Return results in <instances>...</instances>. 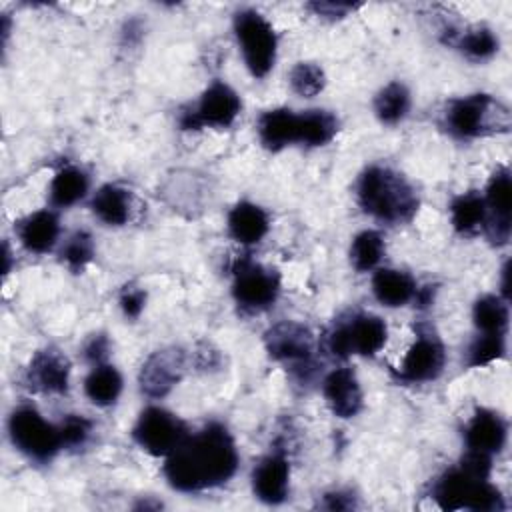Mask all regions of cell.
<instances>
[{"label":"cell","instance_id":"cell-13","mask_svg":"<svg viewBox=\"0 0 512 512\" xmlns=\"http://www.w3.org/2000/svg\"><path fill=\"white\" fill-rule=\"evenodd\" d=\"M186 370V356L180 348L156 350L142 364L138 382L140 390L152 398L166 396L180 380Z\"/></svg>","mask_w":512,"mask_h":512},{"label":"cell","instance_id":"cell-23","mask_svg":"<svg viewBox=\"0 0 512 512\" xmlns=\"http://www.w3.org/2000/svg\"><path fill=\"white\" fill-rule=\"evenodd\" d=\"M90 208L98 220L108 226H122L132 214V196L118 184H104L94 194Z\"/></svg>","mask_w":512,"mask_h":512},{"label":"cell","instance_id":"cell-39","mask_svg":"<svg viewBox=\"0 0 512 512\" xmlns=\"http://www.w3.org/2000/svg\"><path fill=\"white\" fill-rule=\"evenodd\" d=\"M310 8H314L318 14L322 16H344L348 10H354L352 4H334V2H316L310 4Z\"/></svg>","mask_w":512,"mask_h":512},{"label":"cell","instance_id":"cell-24","mask_svg":"<svg viewBox=\"0 0 512 512\" xmlns=\"http://www.w3.org/2000/svg\"><path fill=\"white\" fill-rule=\"evenodd\" d=\"M84 392L96 406H110L122 392V376L110 364H96L84 380Z\"/></svg>","mask_w":512,"mask_h":512},{"label":"cell","instance_id":"cell-7","mask_svg":"<svg viewBox=\"0 0 512 512\" xmlns=\"http://www.w3.org/2000/svg\"><path fill=\"white\" fill-rule=\"evenodd\" d=\"M388 338L386 322L374 314H354L352 318L338 322L328 336V348L334 356L346 358L352 354L374 356Z\"/></svg>","mask_w":512,"mask_h":512},{"label":"cell","instance_id":"cell-15","mask_svg":"<svg viewBox=\"0 0 512 512\" xmlns=\"http://www.w3.org/2000/svg\"><path fill=\"white\" fill-rule=\"evenodd\" d=\"M290 488V464L284 454L272 452L264 456L252 472V490L258 500L266 504H280L286 500Z\"/></svg>","mask_w":512,"mask_h":512},{"label":"cell","instance_id":"cell-5","mask_svg":"<svg viewBox=\"0 0 512 512\" xmlns=\"http://www.w3.org/2000/svg\"><path fill=\"white\" fill-rule=\"evenodd\" d=\"M234 34L246 68L254 78H264L276 62V32L256 10H240L234 16Z\"/></svg>","mask_w":512,"mask_h":512},{"label":"cell","instance_id":"cell-19","mask_svg":"<svg viewBox=\"0 0 512 512\" xmlns=\"http://www.w3.org/2000/svg\"><path fill=\"white\" fill-rule=\"evenodd\" d=\"M256 130L268 150H282L298 142V114L288 108L268 110L258 118Z\"/></svg>","mask_w":512,"mask_h":512},{"label":"cell","instance_id":"cell-29","mask_svg":"<svg viewBox=\"0 0 512 512\" xmlns=\"http://www.w3.org/2000/svg\"><path fill=\"white\" fill-rule=\"evenodd\" d=\"M474 326L484 334H504L508 326V302L502 296L486 294L472 308Z\"/></svg>","mask_w":512,"mask_h":512},{"label":"cell","instance_id":"cell-9","mask_svg":"<svg viewBox=\"0 0 512 512\" xmlns=\"http://www.w3.org/2000/svg\"><path fill=\"white\" fill-rule=\"evenodd\" d=\"M186 436H188V430L184 422L160 406H148L146 410H142L132 428V438L142 450H146L152 456H164V458Z\"/></svg>","mask_w":512,"mask_h":512},{"label":"cell","instance_id":"cell-37","mask_svg":"<svg viewBox=\"0 0 512 512\" xmlns=\"http://www.w3.org/2000/svg\"><path fill=\"white\" fill-rule=\"evenodd\" d=\"M108 348H110L108 338L104 334H94L84 344V356L88 362H92L96 366V364L104 362V358L108 356Z\"/></svg>","mask_w":512,"mask_h":512},{"label":"cell","instance_id":"cell-20","mask_svg":"<svg viewBox=\"0 0 512 512\" xmlns=\"http://www.w3.org/2000/svg\"><path fill=\"white\" fill-rule=\"evenodd\" d=\"M16 230H18V238L26 250L44 254V252L52 250V246L56 244L58 234H60V224H58V218L54 212L40 210V212L26 216L24 220H20Z\"/></svg>","mask_w":512,"mask_h":512},{"label":"cell","instance_id":"cell-1","mask_svg":"<svg viewBox=\"0 0 512 512\" xmlns=\"http://www.w3.org/2000/svg\"><path fill=\"white\" fill-rule=\"evenodd\" d=\"M238 468V452L230 432L216 422L188 434L168 456L164 476L180 492H200L228 482Z\"/></svg>","mask_w":512,"mask_h":512},{"label":"cell","instance_id":"cell-16","mask_svg":"<svg viewBox=\"0 0 512 512\" xmlns=\"http://www.w3.org/2000/svg\"><path fill=\"white\" fill-rule=\"evenodd\" d=\"M322 394L338 418H352L362 410V388L350 368L332 370L322 382Z\"/></svg>","mask_w":512,"mask_h":512},{"label":"cell","instance_id":"cell-8","mask_svg":"<svg viewBox=\"0 0 512 512\" xmlns=\"http://www.w3.org/2000/svg\"><path fill=\"white\" fill-rule=\"evenodd\" d=\"M240 108L238 94L228 84L216 80L202 92L194 106L182 110L180 126L184 130H198L202 126L228 128L240 114Z\"/></svg>","mask_w":512,"mask_h":512},{"label":"cell","instance_id":"cell-33","mask_svg":"<svg viewBox=\"0 0 512 512\" xmlns=\"http://www.w3.org/2000/svg\"><path fill=\"white\" fill-rule=\"evenodd\" d=\"M62 260L64 264L72 270V272H80L86 268V264L92 260L94 256V242H92V236L84 230H78L74 232L64 248H62Z\"/></svg>","mask_w":512,"mask_h":512},{"label":"cell","instance_id":"cell-26","mask_svg":"<svg viewBox=\"0 0 512 512\" xmlns=\"http://www.w3.org/2000/svg\"><path fill=\"white\" fill-rule=\"evenodd\" d=\"M450 222L460 234L478 232L486 222L484 198L474 190L456 196L450 204Z\"/></svg>","mask_w":512,"mask_h":512},{"label":"cell","instance_id":"cell-10","mask_svg":"<svg viewBox=\"0 0 512 512\" xmlns=\"http://www.w3.org/2000/svg\"><path fill=\"white\" fill-rule=\"evenodd\" d=\"M234 282L232 296L244 310H264L272 306L280 292L278 274L254 264L250 258H240L232 266Z\"/></svg>","mask_w":512,"mask_h":512},{"label":"cell","instance_id":"cell-35","mask_svg":"<svg viewBox=\"0 0 512 512\" xmlns=\"http://www.w3.org/2000/svg\"><path fill=\"white\" fill-rule=\"evenodd\" d=\"M58 428H60L62 448H64V446H66V448L84 446L86 440L90 438V432H92L90 420H86L84 416H76V414L66 416Z\"/></svg>","mask_w":512,"mask_h":512},{"label":"cell","instance_id":"cell-4","mask_svg":"<svg viewBox=\"0 0 512 512\" xmlns=\"http://www.w3.org/2000/svg\"><path fill=\"white\" fill-rule=\"evenodd\" d=\"M434 500L442 510L500 512L504 500L488 480L470 476L464 468L448 470L434 486Z\"/></svg>","mask_w":512,"mask_h":512},{"label":"cell","instance_id":"cell-18","mask_svg":"<svg viewBox=\"0 0 512 512\" xmlns=\"http://www.w3.org/2000/svg\"><path fill=\"white\" fill-rule=\"evenodd\" d=\"M506 432L508 428L500 414L486 408H478L466 424L464 438L468 450L492 456L504 448Z\"/></svg>","mask_w":512,"mask_h":512},{"label":"cell","instance_id":"cell-28","mask_svg":"<svg viewBox=\"0 0 512 512\" xmlns=\"http://www.w3.org/2000/svg\"><path fill=\"white\" fill-rule=\"evenodd\" d=\"M410 110V92L402 82L386 84L374 98V114L384 124H398Z\"/></svg>","mask_w":512,"mask_h":512},{"label":"cell","instance_id":"cell-32","mask_svg":"<svg viewBox=\"0 0 512 512\" xmlns=\"http://www.w3.org/2000/svg\"><path fill=\"white\" fill-rule=\"evenodd\" d=\"M290 88L304 98H312L318 92H322L324 84H326V76L324 70L314 64V62H298L288 76Z\"/></svg>","mask_w":512,"mask_h":512},{"label":"cell","instance_id":"cell-17","mask_svg":"<svg viewBox=\"0 0 512 512\" xmlns=\"http://www.w3.org/2000/svg\"><path fill=\"white\" fill-rule=\"evenodd\" d=\"M30 388L44 394H64L70 380V364L66 356L56 350H40L28 366Z\"/></svg>","mask_w":512,"mask_h":512},{"label":"cell","instance_id":"cell-2","mask_svg":"<svg viewBox=\"0 0 512 512\" xmlns=\"http://www.w3.org/2000/svg\"><path fill=\"white\" fill-rule=\"evenodd\" d=\"M356 198L366 214L388 224L406 222L418 210L414 188L402 174L386 166H370L360 174Z\"/></svg>","mask_w":512,"mask_h":512},{"label":"cell","instance_id":"cell-30","mask_svg":"<svg viewBox=\"0 0 512 512\" xmlns=\"http://www.w3.org/2000/svg\"><path fill=\"white\" fill-rule=\"evenodd\" d=\"M384 256V240L376 230H364L354 236L350 246V262L358 272L372 270Z\"/></svg>","mask_w":512,"mask_h":512},{"label":"cell","instance_id":"cell-21","mask_svg":"<svg viewBox=\"0 0 512 512\" xmlns=\"http://www.w3.org/2000/svg\"><path fill=\"white\" fill-rule=\"evenodd\" d=\"M268 228V214L258 204L238 202L228 214V232L240 244H258Z\"/></svg>","mask_w":512,"mask_h":512},{"label":"cell","instance_id":"cell-22","mask_svg":"<svg viewBox=\"0 0 512 512\" xmlns=\"http://www.w3.org/2000/svg\"><path fill=\"white\" fill-rule=\"evenodd\" d=\"M416 282L408 272L394 268H380L372 276V292L376 300L388 308H398L414 300Z\"/></svg>","mask_w":512,"mask_h":512},{"label":"cell","instance_id":"cell-11","mask_svg":"<svg viewBox=\"0 0 512 512\" xmlns=\"http://www.w3.org/2000/svg\"><path fill=\"white\" fill-rule=\"evenodd\" d=\"M266 350L274 360L286 362L292 368H310L312 352H314V340L310 330L304 324L284 320L274 324L266 336Z\"/></svg>","mask_w":512,"mask_h":512},{"label":"cell","instance_id":"cell-25","mask_svg":"<svg viewBox=\"0 0 512 512\" xmlns=\"http://www.w3.org/2000/svg\"><path fill=\"white\" fill-rule=\"evenodd\" d=\"M88 192V176L76 166L60 168L50 182V202L58 208H68L80 202Z\"/></svg>","mask_w":512,"mask_h":512},{"label":"cell","instance_id":"cell-6","mask_svg":"<svg viewBox=\"0 0 512 512\" xmlns=\"http://www.w3.org/2000/svg\"><path fill=\"white\" fill-rule=\"evenodd\" d=\"M8 434L20 452L38 462L52 460L62 448L60 428L46 422L32 406H18L10 414Z\"/></svg>","mask_w":512,"mask_h":512},{"label":"cell","instance_id":"cell-27","mask_svg":"<svg viewBox=\"0 0 512 512\" xmlns=\"http://www.w3.org/2000/svg\"><path fill=\"white\" fill-rule=\"evenodd\" d=\"M338 132V120L328 110H306L298 114V144L324 146Z\"/></svg>","mask_w":512,"mask_h":512},{"label":"cell","instance_id":"cell-3","mask_svg":"<svg viewBox=\"0 0 512 512\" xmlns=\"http://www.w3.org/2000/svg\"><path fill=\"white\" fill-rule=\"evenodd\" d=\"M512 116L506 104L490 94H470L446 104L444 126L456 138H480L506 134Z\"/></svg>","mask_w":512,"mask_h":512},{"label":"cell","instance_id":"cell-12","mask_svg":"<svg viewBox=\"0 0 512 512\" xmlns=\"http://www.w3.org/2000/svg\"><path fill=\"white\" fill-rule=\"evenodd\" d=\"M446 362L444 346L432 332H420L416 342L404 354L396 376L402 382L420 384L440 376Z\"/></svg>","mask_w":512,"mask_h":512},{"label":"cell","instance_id":"cell-34","mask_svg":"<svg viewBox=\"0 0 512 512\" xmlns=\"http://www.w3.org/2000/svg\"><path fill=\"white\" fill-rule=\"evenodd\" d=\"M506 352L504 334H484L478 336L470 350H468V364L470 366H484L498 358H502Z\"/></svg>","mask_w":512,"mask_h":512},{"label":"cell","instance_id":"cell-38","mask_svg":"<svg viewBox=\"0 0 512 512\" xmlns=\"http://www.w3.org/2000/svg\"><path fill=\"white\" fill-rule=\"evenodd\" d=\"M320 508H326V510H352L356 508V502H354V496H350L348 492H328L324 494L322 502H320Z\"/></svg>","mask_w":512,"mask_h":512},{"label":"cell","instance_id":"cell-14","mask_svg":"<svg viewBox=\"0 0 512 512\" xmlns=\"http://www.w3.org/2000/svg\"><path fill=\"white\" fill-rule=\"evenodd\" d=\"M486 230L490 240L506 244L510 238V170L498 168L486 186Z\"/></svg>","mask_w":512,"mask_h":512},{"label":"cell","instance_id":"cell-31","mask_svg":"<svg viewBox=\"0 0 512 512\" xmlns=\"http://www.w3.org/2000/svg\"><path fill=\"white\" fill-rule=\"evenodd\" d=\"M458 48L462 50V54H466L470 60L482 62L492 58L498 52V38L494 36V32L486 26H472L468 28L460 40H458Z\"/></svg>","mask_w":512,"mask_h":512},{"label":"cell","instance_id":"cell-36","mask_svg":"<svg viewBox=\"0 0 512 512\" xmlns=\"http://www.w3.org/2000/svg\"><path fill=\"white\" fill-rule=\"evenodd\" d=\"M146 304V292L134 286H126L120 294V308L124 312V316L128 318H138L140 312L144 310Z\"/></svg>","mask_w":512,"mask_h":512}]
</instances>
